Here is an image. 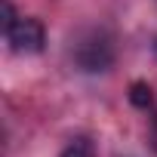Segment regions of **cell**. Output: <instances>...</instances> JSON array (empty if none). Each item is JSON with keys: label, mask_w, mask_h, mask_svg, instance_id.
I'll return each mask as SVG.
<instances>
[{"label": "cell", "mask_w": 157, "mask_h": 157, "mask_svg": "<svg viewBox=\"0 0 157 157\" xmlns=\"http://www.w3.org/2000/svg\"><path fill=\"white\" fill-rule=\"evenodd\" d=\"M129 102L136 105V108H151L154 105V96H151V86L148 83H142V80H136L132 86H129Z\"/></svg>", "instance_id": "obj_4"}, {"label": "cell", "mask_w": 157, "mask_h": 157, "mask_svg": "<svg viewBox=\"0 0 157 157\" xmlns=\"http://www.w3.org/2000/svg\"><path fill=\"white\" fill-rule=\"evenodd\" d=\"M71 52H74L77 68L86 71V74H102V71H108V68L114 65V43H111V37H108L105 31H99V28L83 31L80 37H77V43H74Z\"/></svg>", "instance_id": "obj_1"}, {"label": "cell", "mask_w": 157, "mask_h": 157, "mask_svg": "<svg viewBox=\"0 0 157 157\" xmlns=\"http://www.w3.org/2000/svg\"><path fill=\"white\" fill-rule=\"evenodd\" d=\"M59 157H99V154H96V142L90 136H74V139H68V145L62 148Z\"/></svg>", "instance_id": "obj_3"}, {"label": "cell", "mask_w": 157, "mask_h": 157, "mask_svg": "<svg viewBox=\"0 0 157 157\" xmlns=\"http://www.w3.org/2000/svg\"><path fill=\"white\" fill-rule=\"evenodd\" d=\"M3 34L16 56H37L46 46V28L40 19H31V16L13 19L10 25H3Z\"/></svg>", "instance_id": "obj_2"}]
</instances>
